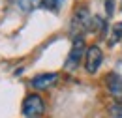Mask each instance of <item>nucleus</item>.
Instances as JSON below:
<instances>
[{
    "instance_id": "obj_1",
    "label": "nucleus",
    "mask_w": 122,
    "mask_h": 118,
    "mask_svg": "<svg viewBox=\"0 0 122 118\" xmlns=\"http://www.w3.org/2000/svg\"><path fill=\"white\" fill-rule=\"evenodd\" d=\"M90 25H92V17H90V11L86 6H79L75 10V13L70 21V32L73 34V38L77 36H83L85 32L90 30Z\"/></svg>"
},
{
    "instance_id": "obj_2",
    "label": "nucleus",
    "mask_w": 122,
    "mask_h": 118,
    "mask_svg": "<svg viewBox=\"0 0 122 118\" xmlns=\"http://www.w3.org/2000/svg\"><path fill=\"white\" fill-rule=\"evenodd\" d=\"M85 51H86V47H85V39H83V36L73 38L71 51H70V54H68V58H66L64 68H66L68 71H75L77 68H79V64H81V58L85 56Z\"/></svg>"
},
{
    "instance_id": "obj_3",
    "label": "nucleus",
    "mask_w": 122,
    "mask_h": 118,
    "mask_svg": "<svg viewBox=\"0 0 122 118\" xmlns=\"http://www.w3.org/2000/svg\"><path fill=\"white\" fill-rule=\"evenodd\" d=\"M43 111H45V103H43V99L38 94H30V96L25 98V101H23V114L26 118H38L43 114Z\"/></svg>"
},
{
    "instance_id": "obj_4",
    "label": "nucleus",
    "mask_w": 122,
    "mask_h": 118,
    "mask_svg": "<svg viewBox=\"0 0 122 118\" xmlns=\"http://www.w3.org/2000/svg\"><path fill=\"white\" fill-rule=\"evenodd\" d=\"M102 62H103V53H102V49H100L98 45L86 47V51H85V69H86V73L94 75L98 69H100Z\"/></svg>"
},
{
    "instance_id": "obj_5",
    "label": "nucleus",
    "mask_w": 122,
    "mask_h": 118,
    "mask_svg": "<svg viewBox=\"0 0 122 118\" xmlns=\"http://www.w3.org/2000/svg\"><path fill=\"white\" fill-rule=\"evenodd\" d=\"M56 81H58V73H40L32 77L30 84L34 90H47L53 84H56Z\"/></svg>"
},
{
    "instance_id": "obj_6",
    "label": "nucleus",
    "mask_w": 122,
    "mask_h": 118,
    "mask_svg": "<svg viewBox=\"0 0 122 118\" xmlns=\"http://www.w3.org/2000/svg\"><path fill=\"white\" fill-rule=\"evenodd\" d=\"M105 84H107V90H109L113 96H117V98L122 96V75L109 73L105 77Z\"/></svg>"
},
{
    "instance_id": "obj_7",
    "label": "nucleus",
    "mask_w": 122,
    "mask_h": 118,
    "mask_svg": "<svg viewBox=\"0 0 122 118\" xmlns=\"http://www.w3.org/2000/svg\"><path fill=\"white\" fill-rule=\"evenodd\" d=\"M118 41H122V23H117L113 26V32H111V39H109V45H117Z\"/></svg>"
},
{
    "instance_id": "obj_8",
    "label": "nucleus",
    "mask_w": 122,
    "mask_h": 118,
    "mask_svg": "<svg viewBox=\"0 0 122 118\" xmlns=\"http://www.w3.org/2000/svg\"><path fill=\"white\" fill-rule=\"evenodd\" d=\"M64 4V0H41V6L49 11H58Z\"/></svg>"
},
{
    "instance_id": "obj_9",
    "label": "nucleus",
    "mask_w": 122,
    "mask_h": 118,
    "mask_svg": "<svg viewBox=\"0 0 122 118\" xmlns=\"http://www.w3.org/2000/svg\"><path fill=\"white\" fill-rule=\"evenodd\" d=\"M38 4H41V0H19V8H21L23 11H30Z\"/></svg>"
},
{
    "instance_id": "obj_10",
    "label": "nucleus",
    "mask_w": 122,
    "mask_h": 118,
    "mask_svg": "<svg viewBox=\"0 0 122 118\" xmlns=\"http://www.w3.org/2000/svg\"><path fill=\"white\" fill-rule=\"evenodd\" d=\"M111 113L117 118H122V99H117L115 103L111 105Z\"/></svg>"
},
{
    "instance_id": "obj_11",
    "label": "nucleus",
    "mask_w": 122,
    "mask_h": 118,
    "mask_svg": "<svg viewBox=\"0 0 122 118\" xmlns=\"http://www.w3.org/2000/svg\"><path fill=\"white\" fill-rule=\"evenodd\" d=\"M105 2V13L107 17H111V15L115 13V0H103Z\"/></svg>"
}]
</instances>
